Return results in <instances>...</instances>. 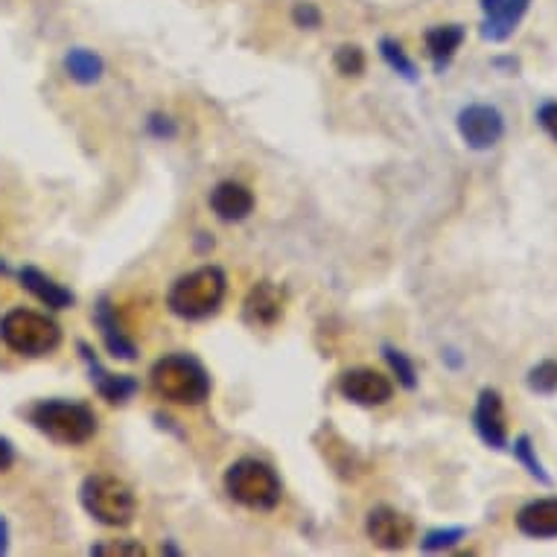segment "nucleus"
I'll list each match as a JSON object with an SVG mask.
<instances>
[{
  "instance_id": "obj_1",
  "label": "nucleus",
  "mask_w": 557,
  "mask_h": 557,
  "mask_svg": "<svg viewBox=\"0 0 557 557\" xmlns=\"http://www.w3.org/2000/svg\"><path fill=\"white\" fill-rule=\"evenodd\" d=\"M149 383L158 397L175 406H201L211 397V374L196 357L187 354H170L161 357L149 371Z\"/></svg>"
},
{
  "instance_id": "obj_2",
  "label": "nucleus",
  "mask_w": 557,
  "mask_h": 557,
  "mask_svg": "<svg viewBox=\"0 0 557 557\" xmlns=\"http://www.w3.org/2000/svg\"><path fill=\"white\" fill-rule=\"evenodd\" d=\"M228 293V277L220 265H201L178 277L166 295V307L184 321H201L220 310Z\"/></svg>"
},
{
  "instance_id": "obj_3",
  "label": "nucleus",
  "mask_w": 557,
  "mask_h": 557,
  "mask_svg": "<svg viewBox=\"0 0 557 557\" xmlns=\"http://www.w3.org/2000/svg\"><path fill=\"white\" fill-rule=\"evenodd\" d=\"M29 423L55 444L79 447L97 435V414L91 406L74 400H38L27 411Z\"/></svg>"
},
{
  "instance_id": "obj_4",
  "label": "nucleus",
  "mask_w": 557,
  "mask_h": 557,
  "mask_svg": "<svg viewBox=\"0 0 557 557\" xmlns=\"http://www.w3.org/2000/svg\"><path fill=\"white\" fill-rule=\"evenodd\" d=\"M79 503L94 520L109 529H126L137 513L135 491L117 475L94 473L79 487Z\"/></svg>"
},
{
  "instance_id": "obj_5",
  "label": "nucleus",
  "mask_w": 557,
  "mask_h": 557,
  "mask_svg": "<svg viewBox=\"0 0 557 557\" xmlns=\"http://www.w3.org/2000/svg\"><path fill=\"white\" fill-rule=\"evenodd\" d=\"M225 491L234 503L251 511H272L281 503V475L257 458H239L225 470Z\"/></svg>"
},
{
  "instance_id": "obj_6",
  "label": "nucleus",
  "mask_w": 557,
  "mask_h": 557,
  "mask_svg": "<svg viewBox=\"0 0 557 557\" xmlns=\"http://www.w3.org/2000/svg\"><path fill=\"white\" fill-rule=\"evenodd\" d=\"M0 338L21 357H47L62 345V327L45 312L18 307L0 319Z\"/></svg>"
},
{
  "instance_id": "obj_7",
  "label": "nucleus",
  "mask_w": 557,
  "mask_h": 557,
  "mask_svg": "<svg viewBox=\"0 0 557 557\" xmlns=\"http://www.w3.org/2000/svg\"><path fill=\"white\" fill-rule=\"evenodd\" d=\"M456 126L461 140L475 152L494 149L505 137L503 111L494 109V106H484V102H473V106H465L458 111Z\"/></svg>"
},
{
  "instance_id": "obj_8",
  "label": "nucleus",
  "mask_w": 557,
  "mask_h": 557,
  "mask_svg": "<svg viewBox=\"0 0 557 557\" xmlns=\"http://www.w3.org/2000/svg\"><path fill=\"white\" fill-rule=\"evenodd\" d=\"M342 397L357 406H385L394 397V383L374 368H350L338 376Z\"/></svg>"
},
{
  "instance_id": "obj_9",
  "label": "nucleus",
  "mask_w": 557,
  "mask_h": 557,
  "mask_svg": "<svg viewBox=\"0 0 557 557\" xmlns=\"http://www.w3.org/2000/svg\"><path fill=\"white\" fill-rule=\"evenodd\" d=\"M366 531L374 546L388 548V552L406 548L414 540V522L397 508H388V505H376V508L368 511Z\"/></svg>"
},
{
  "instance_id": "obj_10",
  "label": "nucleus",
  "mask_w": 557,
  "mask_h": 557,
  "mask_svg": "<svg viewBox=\"0 0 557 557\" xmlns=\"http://www.w3.org/2000/svg\"><path fill=\"white\" fill-rule=\"evenodd\" d=\"M473 426L479 438L496 453L508 447V418H505L503 394L496 388H482L473 409Z\"/></svg>"
},
{
  "instance_id": "obj_11",
  "label": "nucleus",
  "mask_w": 557,
  "mask_h": 557,
  "mask_svg": "<svg viewBox=\"0 0 557 557\" xmlns=\"http://www.w3.org/2000/svg\"><path fill=\"white\" fill-rule=\"evenodd\" d=\"M531 0H482V38L503 45L517 33L520 21L525 18Z\"/></svg>"
},
{
  "instance_id": "obj_12",
  "label": "nucleus",
  "mask_w": 557,
  "mask_h": 557,
  "mask_svg": "<svg viewBox=\"0 0 557 557\" xmlns=\"http://www.w3.org/2000/svg\"><path fill=\"white\" fill-rule=\"evenodd\" d=\"M79 354H83L85 366H88V374H91V385L100 392L102 400L114 403V406H123L137 394V380L128 374H111L102 368V362L94 357V350L85 342H79Z\"/></svg>"
},
{
  "instance_id": "obj_13",
  "label": "nucleus",
  "mask_w": 557,
  "mask_h": 557,
  "mask_svg": "<svg viewBox=\"0 0 557 557\" xmlns=\"http://www.w3.org/2000/svg\"><path fill=\"white\" fill-rule=\"evenodd\" d=\"M286 307L284 289L272 281H260L257 286H251V293L246 295V304H243V315L251 327H272L281 321Z\"/></svg>"
},
{
  "instance_id": "obj_14",
  "label": "nucleus",
  "mask_w": 557,
  "mask_h": 557,
  "mask_svg": "<svg viewBox=\"0 0 557 557\" xmlns=\"http://www.w3.org/2000/svg\"><path fill=\"white\" fill-rule=\"evenodd\" d=\"M211 208L222 222H243L255 211V193L239 182H220L211 190Z\"/></svg>"
},
{
  "instance_id": "obj_15",
  "label": "nucleus",
  "mask_w": 557,
  "mask_h": 557,
  "mask_svg": "<svg viewBox=\"0 0 557 557\" xmlns=\"http://www.w3.org/2000/svg\"><path fill=\"white\" fill-rule=\"evenodd\" d=\"M517 529L525 537L534 540H555L557 537V496L546 499H534V503L522 505L517 511Z\"/></svg>"
},
{
  "instance_id": "obj_16",
  "label": "nucleus",
  "mask_w": 557,
  "mask_h": 557,
  "mask_svg": "<svg viewBox=\"0 0 557 557\" xmlns=\"http://www.w3.org/2000/svg\"><path fill=\"white\" fill-rule=\"evenodd\" d=\"M21 286L27 289L29 295H36L38 301L50 307V310H71L76 304V295L71 289H64L62 284H55L50 274H45L36 265H24L18 272Z\"/></svg>"
},
{
  "instance_id": "obj_17",
  "label": "nucleus",
  "mask_w": 557,
  "mask_h": 557,
  "mask_svg": "<svg viewBox=\"0 0 557 557\" xmlns=\"http://www.w3.org/2000/svg\"><path fill=\"white\" fill-rule=\"evenodd\" d=\"M94 321H97V327H100L102 342H106V347H109L111 357L126 359V362L137 359V345L117 324V310L111 307L109 298H100L97 310H94Z\"/></svg>"
},
{
  "instance_id": "obj_18",
  "label": "nucleus",
  "mask_w": 557,
  "mask_h": 557,
  "mask_svg": "<svg viewBox=\"0 0 557 557\" xmlns=\"http://www.w3.org/2000/svg\"><path fill=\"white\" fill-rule=\"evenodd\" d=\"M467 38V29L461 24H444V27H432L426 33V53H430L435 74H444L456 53L461 50Z\"/></svg>"
},
{
  "instance_id": "obj_19",
  "label": "nucleus",
  "mask_w": 557,
  "mask_h": 557,
  "mask_svg": "<svg viewBox=\"0 0 557 557\" xmlns=\"http://www.w3.org/2000/svg\"><path fill=\"white\" fill-rule=\"evenodd\" d=\"M64 71L67 76L79 85H94L100 83L102 74H106V62L94 50H85V47H74L64 53Z\"/></svg>"
},
{
  "instance_id": "obj_20",
  "label": "nucleus",
  "mask_w": 557,
  "mask_h": 557,
  "mask_svg": "<svg viewBox=\"0 0 557 557\" xmlns=\"http://www.w3.org/2000/svg\"><path fill=\"white\" fill-rule=\"evenodd\" d=\"M513 458L520 461L522 470H525L531 479H537V482L546 484V487L552 484V475L546 473V467H543V461H540L537 456V447L531 444L529 435H517V438H513Z\"/></svg>"
},
{
  "instance_id": "obj_21",
  "label": "nucleus",
  "mask_w": 557,
  "mask_h": 557,
  "mask_svg": "<svg viewBox=\"0 0 557 557\" xmlns=\"http://www.w3.org/2000/svg\"><path fill=\"white\" fill-rule=\"evenodd\" d=\"M380 55L385 59V64L392 67L394 74H400L406 83H418V67L411 62L406 50H403L400 41H394V38H383L380 41Z\"/></svg>"
},
{
  "instance_id": "obj_22",
  "label": "nucleus",
  "mask_w": 557,
  "mask_h": 557,
  "mask_svg": "<svg viewBox=\"0 0 557 557\" xmlns=\"http://www.w3.org/2000/svg\"><path fill=\"white\" fill-rule=\"evenodd\" d=\"M525 385H529V392L534 394H557V359H543L537 366L531 368L529 376H525Z\"/></svg>"
},
{
  "instance_id": "obj_23",
  "label": "nucleus",
  "mask_w": 557,
  "mask_h": 557,
  "mask_svg": "<svg viewBox=\"0 0 557 557\" xmlns=\"http://www.w3.org/2000/svg\"><path fill=\"white\" fill-rule=\"evenodd\" d=\"M333 64H336V71L342 76H362L366 74V53H362V47L357 45H342L333 55Z\"/></svg>"
},
{
  "instance_id": "obj_24",
  "label": "nucleus",
  "mask_w": 557,
  "mask_h": 557,
  "mask_svg": "<svg viewBox=\"0 0 557 557\" xmlns=\"http://www.w3.org/2000/svg\"><path fill=\"white\" fill-rule=\"evenodd\" d=\"M383 350H385V359H388V366H392V371L397 374V383L411 392V388L418 385V371H414V366H411V359L392 345H385Z\"/></svg>"
},
{
  "instance_id": "obj_25",
  "label": "nucleus",
  "mask_w": 557,
  "mask_h": 557,
  "mask_svg": "<svg viewBox=\"0 0 557 557\" xmlns=\"http://www.w3.org/2000/svg\"><path fill=\"white\" fill-rule=\"evenodd\" d=\"M467 537L465 525H453V529H435L421 540L423 552H444V548L458 546Z\"/></svg>"
},
{
  "instance_id": "obj_26",
  "label": "nucleus",
  "mask_w": 557,
  "mask_h": 557,
  "mask_svg": "<svg viewBox=\"0 0 557 557\" xmlns=\"http://www.w3.org/2000/svg\"><path fill=\"white\" fill-rule=\"evenodd\" d=\"M293 21L301 29H315L321 24V10L310 0H298L293 10Z\"/></svg>"
},
{
  "instance_id": "obj_27",
  "label": "nucleus",
  "mask_w": 557,
  "mask_h": 557,
  "mask_svg": "<svg viewBox=\"0 0 557 557\" xmlns=\"http://www.w3.org/2000/svg\"><path fill=\"white\" fill-rule=\"evenodd\" d=\"M91 555H147L140 543L135 540H114V543H102V546H91Z\"/></svg>"
},
{
  "instance_id": "obj_28",
  "label": "nucleus",
  "mask_w": 557,
  "mask_h": 557,
  "mask_svg": "<svg viewBox=\"0 0 557 557\" xmlns=\"http://www.w3.org/2000/svg\"><path fill=\"white\" fill-rule=\"evenodd\" d=\"M537 126L557 144V100H546L537 109Z\"/></svg>"
},
{
  "instance_id": "obj_29",
  "label": "nucleus",
  "mask_w": 557,
  "mask_h": 557,
  "mask_svg": "<svg viewBox=\"0 0 557 557\" xmlns=\"http://www.w3.org/2000/svg\"><path fill=\"white\" fill-rule=\"evenodd\" d=\"M149 132H152V135H156V137H173L175 135L173 120L156 114V117L149 120Z\"/></svg>"
},
{
  "instance_id": "obj_30",
  "label": "nucleus",
  "mask_w": 557,
  "mask_h": 557,
  "mask_svg": "<svg viewBox=\"0 0 557 557\" xmlns=\"http://www.w3.org/2000/svg\"><path fill=\"white\" fill-rule=\"evenodd\" d=\"M15 465V447L10 438H0V473H7Z\"/></svg>"
},
{
  "instance_id": "obj_31",
  "label": "nucleus",
  "mask_w": 557,
  "mask_h": 557,
  "mask_svg": "<svg viewBox=\"0 0 557 557\" xmlns=\"http://www.w3.org/2000/svg\"><path fill=\"white\" fill-rule=\"evenodd\" d=\"M494 67H505V71L517 74V71H520V62H517L513 55H499V59H494Z\"/></svg>"
},
{
  "instance_id": "obj_32",
  "label": "nucleus",
  "mask_w": 557,
  "mask_h": 557,
  "mask_svg": "<svg viewBox=\"0 0 557 557\" xmlns=\"http://www.w3.org/2000/svg\"><path fill=\"white\" fill-rule=\"evenodd\" d=\"M7 548H10V525L0 517V555H7Z\"/></svg>"
}]
</instances>
